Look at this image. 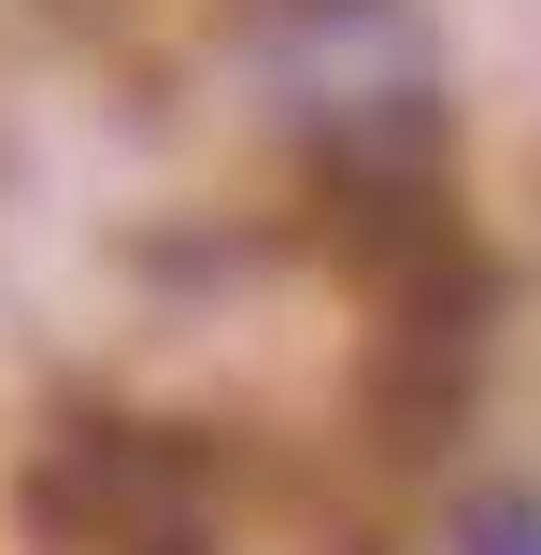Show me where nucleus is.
I'll list each match as a JSON object with an SVG mask.
<instances>
[{
    "mask_svg": "<svg viewBox=\"0 0 541 555\" xmlns=\"http://www.w3.org/2000/svg\"><path fill=\"white\" fill-rule=\"evenodd\" d=\"M29 513L43 527H86L100 555H129V541H157V527L199 513V441L129 427V413H72L43 441V470H29Z\"/></svg>",
    "mask_w": 541,
    "mask_h": 555,
    "instance_id": "1",
    "label": "nucleus"
},
{
    "mask_svg": "<svg viewBox=\"0 0 541 555\" xmlns=\"http://www.w3.org/2000/svg\"><path fill=\"white\" fill-rule=\"evenodd\" d=\"M456 555H541V513H527V499H485V513H471V541H456Z\"/></svg>",
    "mask_w": 541,
    "mask_h": 555,
    "instance_id": "2",
    "label": "nucleus"
},
{
    "mask_svg": "<svg viewBox=\"0 0 541 555\" xmlns=\"http://www.w3.org/2000/svg\"><path fill=\"white\" fill-rule=\"evenodd\" d=\"M129 555H214V541H199V513H185V527H157V541H129Z\"/></svg>",
    "mask_w": 541,
    "mask_h": 555,
    "instance_id": "3",
    "label": "nucleus"
}]
</instances>
